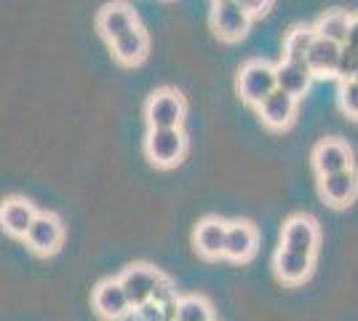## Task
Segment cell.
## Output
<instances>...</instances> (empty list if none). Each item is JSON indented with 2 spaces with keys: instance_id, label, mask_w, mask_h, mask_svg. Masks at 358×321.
<instances>
[{
  "instance_id": "obj_1",
  "label": "cell",
  "mask_w": 358,
  "mask_h": 321,
  "mask_svg": "<svg viewBox=\"0 0 358 321\" xmlns=\"http://www.w3.org/2000/svg\"><path fill=\"white\" fill-rule=\"evenodd\" d=\"M145 150L155 166H174L185 153V134L182 129H150Z\"/></svg>"
},
{
  "instance_id": "obj_2",
  "label": "cell",
  "mask_w": 358,
  "mask_h": 321,
  "mask_svg": "<svg viewBox=\"0 0 358 321\" xmlns=\"http://www.w3.org/2000/svg\"><path fill=\"white\" fill-rule=\"evenodd\" d=\"M238 92L249 105H259L268 94L275 92V67H270L265 62L243 64L238 76Z\"/></svg>"
},
{
  "instance_id": "obj_3",
  "label": "cell",
  "mask_w": 358,
  "mask_h": 321,
  "mask_svg": "<svg viewBox=\"0 0 358 321\" xmlns=\"http://www.w3.org/2000/svg\"><path fill=\"white\" fill-rule=\"evenodd\" d=\"M148 123L150 129H179L185 118V102L177 92L161 89L148 99Z\"/></svg>"
},
{
  "instance_id": "obj_4",
  "label": "cell",
  "mask_w": 358,
  "mask_h": 321,
  "mask_svg": "<svg viewBox=\"0 0 358 321\" xmlns=\"http://www.w3.org/2000/svg\"><path fill=\"white\" fill-rule=\"evenodd\" d=\"M211 27L214 32L224 38V41H241L249 27H252V16L241 8L236 0H224V3H214L211 11Z\"/></svg>"
},
{
  "instance_id": "obj_5",
  "label": "cell",
  "mask_w": 358,
  "mask_h": 321,
  "mask_svg": "<svg viewBox=\"0 0 358 321\" xmlns=\"http://www.w3.org/2000/svg\"><path fill=\"white\" fill-rule=\"evenodd\" d=\"M158 278H161V273L155 268H150V265H131V268H126L120 273L118 284L120 290L126 292L131 308H136L142 306V303H148L150 297H152V290H155Z\"/></svg>"
},
{
  "instance_id": "obj_6",
  "label": "cell",
  "mask_w": 358,
  "mask_h": 321,
  "mask_svg": "<svg viewBox=\"0 0 358 321\" xmlns=\"http://www.w3.org/2000/svg\"><path fill=\"white\" fill-rule=\"evenodd\" d=\"M62 225L54 214H35L32 225L27 228V244L35 255H54L62 246Z\"/></svg>"
},
{
  "instance_id": "obj_7",
  "label": "cell",
  "mask_w": 358,
  "mask_h": 321,
  "mask_svg": "<svg viewBox=\"0 0 358 321\" xmlns=\"http://www.w3.org/2000/svg\"><path fill=\"white\" fill-rule=\"evenodd\" d=\"M281 246L292 249V252H299V255H310V257H313L315 246H318V228H315L313 220L305 217V214L292 217L284 225Z\"/></svg>"
},
{
  "instance_id": "obj_8",
  "label": "cell",
  "mask_w": 358,
  "mask_h": 321,
  "mask_svg": "<svg viewBox=\"0 0 358 321\" xmlns=\"http://www.w3.org/2000/svg\"><path fill=\"white\" fill-rule=\"evenodd\" d=\"M257 110H259V118H262V123H268L270 129H286L289 123L294 121V113H297V99L275 89V92L268 94V97H265V99L257 105Z\"/></svg>"
},
{
  "instance_id": "obj_9",
  "label": "cell",
  "mask_w": 358,
  "mask_h": 321,
  "mask_svg": "<svg viewBox=\"0 0 358 321\" xmlns=\"http://www.w3.org/2000/svg\"><path fill=\"white\" fill-rule=\"evenodd\" d=\"M94 308L99 316H105L110 321H118L123 316H129L131 303L126 297V292L120 290L118 281H102L96 290H94Z\"/></svg>"
},
{
  "instance_id": "obj_10",
  "label": "cell",
  "mask_w": 358,
  "mask_h": 321,
  "mask_svg": "<svg viewBox=\"0 0 358 321\" xmlns=\"http://www.w3.org/2000/svg\"><path fill=\"white\" fill-rule=\"evenodd\" d=\"M134 27H139L136 24V14L126 3H110V6H105L99 11V19H96V30L102 32V38L110 41V43L115 38H120L123 32L134 30Z\"/></svg>"
},
{
  "instance_id": "obj_11",
  "label": "cell",
  "mask_w": 358,
  "mask_h": 321,
  "mask_svg": "<svg viewBox=\"0 0 358 321\" xmlns=\"http://www.w3.org/2000/svg\"><path fill=\"white\" fill-rule=\"evenodd\" d=\"M313 166L318 171V177H327V174L343 171V169H353L350 148L337 142V139H324L313 150Z\"/></svg>"
},
{
  "instance_id": "obj_12",
  "label": "cell",
  "mask_w": 358,
  "mask_h": 321,
  "mask_svg": "<svg viewBox=\"0 0 358 321\" xmlns=\"http://www.w3.org/2000/svg\"><path fill=\"white\" fill-rule=\"evenodd\" d=\"M310 80H313V73L305 64V59H284L275 67V89L294 97V99L299 94L308 92Z\"/></svg>"
},
{
  "instance_id": "obj_13",
  "label": "cell",
  "mask_w": 358,
  "mask_h": 321,
  "mask_svg": "<svg viewBox=\"0 0 358 321\" xmlns=\"http://www.w3.org/2000/svg\"><path fill=\"white\" fill-rule=\"evenodd\" d=\"M358 190V174L353 169H343L321 177V196L327 199V204L331 206H348L350 201L356 199Z\"/></svg>"
},
{
  "instance_id": "obj_14",
  "label": "cell",
  "mask_w": 358,
  "mask_h": 321,
  "mask_svg": "<svg viewBox=\"0 0 358 321\" xmlns=\"http://www.w3.org/2000/svg\"><path fill=\"white\" fill-rule=\"evenodd\" d=\"M35 209H32L30 201L24 199H8L0 204V225L8 236L14 238H24L27 236V228L35 220Z\"/></svg>"
},
{
  "instance_id": "obj_15",
  "label": "cell",
  "mask_w": 358,
  "mask_h": 321,
  "mask_svg": "<svg viewBox=\"0 0 358 321\" xmlns=\"http://www.w3.org/2000/svg\"><path fill=\"white\" fill-rule=\"evenodd\" d=\"M257 252V230L249 222H233L224 233V255L227 260L243 262Z\"/></svg>"
},
{
  "instance_id": "obj_16",
  "label": "cell",
  "mask_w": 358,
  "mask_h": 321,
  "mask_svg": "<svg viewBox=\"0 0 358 321\" xmlns=\"http://www.w3.org/2000/svg\"><path fill=\"white\" fill-rule=\"evenodd\" d=\"M224 233H227V222L209 217L195 228V246L206 260H217L224 255Z\"/></svg>"
},
{
  "instance_id": "obj_17",
  "label": "cell",
  "mask_w": 358,
  "mask_h": 321,
  "mask_svg": "<svg viewBox=\"0 0 358 321\" xmlns=\"http://www.w3.org/2000/svg\"><path fill=\"white\" fill-rule=\"evenodd\" d=\"M313 271V257L310 255H299V252H292L281 246L278 255H275V273L284 278L286 284H299L305 281Z\"/></svg>"
},
{
  "instance_id": "obj_18",
  "label": "cell",
  "mask_w": 358,
  "mask_h": 321,
  "mask_svg": "<svg viewBox=\"0 0 358 321\" xmlns=\"http://www.w3.org/2000/svg\"><path fill=\"white\" fill-rule=\"evenodd\" d=\"M340 43L327 41V38H318L315 35L313 46L305 54V64L310 67L313 76H334V67H337V57H340Z\"/></svg>"
},
{
  "instance_id": "obj_19",
  "label": "cell",
  "mask_w": 358,
  "mask_h": 321,
  "mask_svg": "<svg viewBox=\"0 0 358 321\" xmlns=\"http://www.w3.org/2000/svg\"><path fill=\"white\" fill-rule=\"evenodd\" d=\"M148 35H145V30H139V27H134V30L123 32L120 38H115L113 41V54H115V59L120 62V64H139V62L148 57Z\"/></svg>"
},
{
  "instance_id": "obj_20",
  "label": "cell",
  "mask_w": 358,
  "mask_h": 321,
  "mask_svg": "<svg viewBox=\"0 0 358 321\" xmlns=\"http://www.w3.org/2000/svg\"><path fill=\"white\" fill-rule=\"evenodd\" d=\"M348 22L350 16L345 11H331V14L321 16L318 24H315V35L318 38H327V41H334V43H345V35H348Z\"/></svg>"
},
{
  "instance_id": "obj_21",
  "label": "cell",
  "mask_w": 358,
  "mask_h": 321,
  "mask_svg": "<svg viewBox=\"0 0 358 321\" xmlns=\"http://www.w3.org/2000/svg\"><path fill=\"white\" fill-rule=\"evenodd\" d=\"M313 41H315V30H310V27H294L284 41V51H286L284 59H305V54L310 51Z\"/></svg>"
},
{
  "instance_id": "obj_22",
  "label": "cell",
  "mask_w": 358,
  "mask_h": 321,
  "mask_svg": "<svg viewBox=\"0 0 358 321\" xmlns=\"http://www.w3.org/2000/svg\"><path fill=\"white\" fill-rule=\"evenodd\" d=\"M174 321H211V308L203 297H182L174 308Z\"/></svg>"
},
{
  "instance_id": "obj_23",
  "label": "cell",
  "mask_w": 358,
  "mask_h": 321,
  "mask_svg": "<svg viewBox=\"0 0 358 321\" xmlns=\"http://www.w3.org/2000/svg\"><path fill=\"white\" fill-rule=\"evenodd\" d=\"M358 70V51H353L350 46L340 48V57H337V67H334V76L340 80H353Z\"/></svg>"
},
{
  "instance_id": "obj_24",
  "label": "cell",
  "mask_w": 358,
  "mask_h": 321,
  "mask_svg": "<svg viewBox=\"0 0 358 321\" xmlns=\"http://www.w3.org/2000/svg\"><path fill=\"white\" fill-rule=\"evenodd\" d=\"M340 107H343L350 118H358V80H343Z\"/></svg>"
},
{
  "instance_id": "obj_25",
  "label": "cell",
  "mask_w": 358,
  "mask_h": 321,
  "mask_svg": "<svg viewBox=\"0 0 358 321\" xmlns=\"http://www.w3.org/2000/svg\"><path fill=\"white\" fill-rule=\"evenodd\" d=\"M131 311L136 313V321H166L164 306H158L155 300H148V303L131 308Z\"/></svg>"
},
{
  "instance_id": "obj_26",
  "label": "cell",
  "mask_w": 358,
  "mask_h": 321,
  "mask_svg": "<svg viewBox=\"0 0 358 321\" xmlns=\"http://www.w3.org/2000/svg\"><path fill=\"white\" fill-rule=\"evenodd\" d=\"M241 8L246 11L249 16H254V14H262L265 8L270 6V0H236Z\"/></svg>"
},
{
  "instance_id": "obj_27",
  "label": "cell",
  "mask_w": 358,
  "mask_h": 321,
  "mask_svg": "<svg viewBox=\"0 0 358 321\" xmlns=\"http://www.w3.org/2000/svg\"><path fill=\"white\" fill-rule=\"evenodd\" d=\"M345 46H350L353 51H358V16H350V22H348V35H345Z\"/></svg>"
},
{
  "instance_id": "obj_28",
  "label": "cell",
  "mask_w": 358,
  "mask_h": 321,
  "mask_svg": "<svg viewBox=\"0 0 358 321\" xmlns=\"http://www.w3.org/2000/svg\"><path fill=\"white\" fill-rule=\"evenodd\" d=\"M353 80H358V70H356V78H353Z\"/></svg>"
},
{
  "instance_id": "obj_29",
  "label": "cell",
  "mask_w": 358,
  "mask_h": 321,
  "mask_svg": "<svg viewBox=\"0 0 358 321\" xmlns=\"http://www.w3.org/2000/svg\"><path fill=\"white\" fill-rule=\"evenodd\" d=\"M214 3H224V0H214Z\"/></svg>"
}]
</instances>
